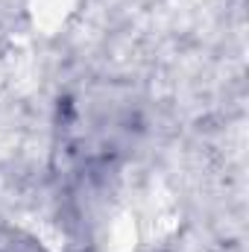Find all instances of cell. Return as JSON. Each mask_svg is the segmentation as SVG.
I'll return each instance as SVG.
<instances>
[{
  "instance_id": "cell-1",
  "label": "cell",
  "mask_w": 249,
  "mask_h": 252,
  "mask_svg": "<svg viewBox=\"0 0 249 252\" xmlns=\"http://www.w3.org/2000/svg\"><path fill=\"white\" fill-rule=\"evenodd\" d=\"M76 9V0H30V18L32 27L44 35H53L64 21L70 18V12Z\"/></svg>"
},
{
  "instance_id": "cell-2",
  "label": "cell",
  "mask_w": 249,
  "mask_h": 252,
  "mask_svg": "<svg viewBox=\"0 0 249 252\" xmlns=\"http://www.w3.org/2000/svg\"><path fill=\"white\" fill-rule=\"evenodd\" d=\"M138 220L132 214H118L112 223H109V232H106V252H135L138 247Z\"/></svg>"
},
{
  "instance_id": "cell-3",
  "label": "cell",
  "mask_w": 249,
  "mask_h": 252,
  "mask_svg": "<svg viewBox=\"0 0 249 252\" xmlns=\"http://www.w3.org/2000/svg\"><path fill=\"white\" fill-rule=\"evenodd\" d=\"M27 229L32 232V238H35L41 247H47L50 252H64V235L53 226V223L30 217V220H27Z\"/></svg>"
}]
</instances>
